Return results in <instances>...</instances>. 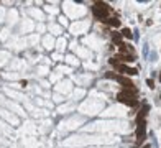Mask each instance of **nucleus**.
Returning <instances> with one entry per match:
<instances>
[{"mask_svg":"<svg viewBox=\"0 0 161 148\" xmlns=\"http://www.w3.org/2000/svg\"><path fill=\"white\" fill-rule=\"evenodd\" d=\"M92 13H94L95 18L99 20H107V15H108V5L104 3V2H95V5L92 7Z\"/></svg>","mask_w":161,"mask_h":148,"instance_id":"1","label":"nucleus"},{"mask_svg":"<svg viewBox=\"0 0 161 148\" xmlns=\"http://www.w3.org/2000/svg\"><path fill=\"white\" fill-rule=\"evenodd\" d=\"M145 130H146V123H145V120H140L136 122V145H141V141H143V138H145Z\"/></svg>","mask_w":161,"mask_h":148,"instance_id":"2","label":"nucleus"},{"mask_svg":"<svg viewBox=\"0 0 161 148\" xmlns=\"http://www.w3.org/2000/svg\"><path fill=\"white\" fill-rule=\"evenodd\" d=\"M117 101L122 102V104H125V105H128V107H135V105H136V99H135V97L127 95V94H122V92L117 95Z\"/></svg>","mask_w":161,"mask_h":148,"instance_id":"3","label":"nucleus"},{"mask_svg":"<svg viewBox=\"0 0 161 148\" xmlns=\"http://www.w3.org/2000/svg\"><path fill=\"white\" fill-rule=\"evenodd\" d=\"M117 71L118 73H123V74H128V76H135V74H138V71L135 69V67H130V66H127V64H117Z\"/></svg>","mask_w":161,"mask_h":148,"instance_id":"4","label":"nucleus"},{"mask_svg":"<svg viewBox=\"0 0 161 148\" xmlns=\"http://www.w3.org/2000/svg\"><path fill=\"white\" fill-rule=\"evenodd\" d=\"M115 79L120 82L123 87H127V89H135V84L132 82V79H128V77H125V76H117Z\"/></svg>","mask_w":161,"mask_h":148,"instance_id":"5","label":"nucleus"},{"mask_svg":"<svg viewBox=\"0 0 161 148\" xmlns=\"http://www.w3.org/2000/svg\"><path fill=\"white\" fill-rule=\"evenodd\" d=\"M105 25H110V27H120V20L118 18H107V20H104Z\"/></svg>","mask_w":161,"mask_h":148,"instance_id":"6","label":"nucleus"},{"mask_svg":"<svg viewBox=\"0 0 161 148\" xmlns=\"http://www.w3.org/2000/svg\"><path fill=\"white\" fill-rule=\"evenodd\" d=\"M112 41H114L115 45H118V46H120V45H122V35L120 33H114V35H112Z\"/></svg>","mask_w":161,"mask_h":148,"instance_id":"7","label":"nucleus"},{"mask_svg":"<svg viewBox=\"0 0 161 148\" xmlns=\"http://www.w3.org/2000/svg\"><path fill=\"white\" fill-rule=\"evenodd\" d=\"M120 35H122V36H125V38H132V31H130L128 28H123Z\"/></svg>","mask_w":161,"mask_h":148,"instance_id":"8","label":"nucleus"},{"mask_svg":"<svg viewBox=\"0 0 161 148\" xmlns=\"http://www.w3.org/2000/svg\"><path fill=\"white\" fill-rule=\"evenodd\" d=\"M105 77H108V79H115L117 76H115L114 73H105Z\"/></svg>","mask_w":161,"mask_h":148,"instance_id":"9","label":"nucleus"},{"mask_svg":"<svg viewBox=\"0 0 161 148\" xmlns=\"http://www.w3.org/2000/svg\"><path fill=\"white\" fill-rule=\"evenodd\" d=\"M148 86H150V87H154V82H153V79H148Z\"/></svg>","mask_w":161,"mask_h":148,"instance_id":"10","label":"nucleus"},{"mask_svg":"<svg viewBox=\"0 0 161 148\" xmlns=\"http://www.w3.org/2000/svg\"><path fill=\"white\" fill-rule=\"evenodd\" d=\"M143 148H150V145H145V147H143Z\"/></svg>","mask_w":161,"mask_h":148,"instance_id":"11","label":"nucleus"},{"mask_svg":"<svg viewBox=\"0 0 161 148\" xmlns=\"http://www.w3.org/2000/svg\"><path fill=\"white\" fill-rule=\"evenodd\" d=\"M160 82H161V74H160Z\"/></svg>","mask_w":161,"mask_h":148,"instance_id":"12","label":"nucleus"}]
</instances>
